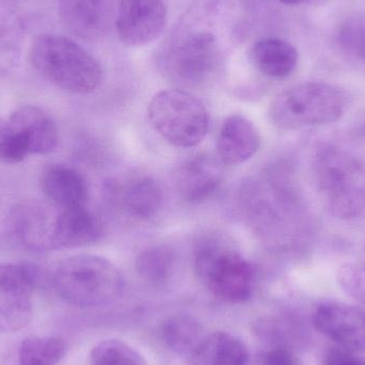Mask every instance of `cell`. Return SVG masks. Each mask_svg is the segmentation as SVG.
I'll return each mask as SVG.
<instances>
[{
  "label": "cell",
  "instance_id": "obj_11",
  "mask_svg": "<svg viewBox=\"0 0 365 365\" xmlns=\"http://www.w3.org/2000/svg\"><path fill=\"white\" fill-rule=\"evenodd\" d=\"M19 147L30 155H46L57 148L59 130L53 118L36 106H24L4 120Z\"/></svg>",
  "mask_w": 365,
  "mask_h": 365
},
{
  "label": "cell",
  "instance_id": "obj_22",
  "mask_svg": "<svg viewBox=\"0 0 365 365\" xmlns=\"http://www.w3.org/2000/svg\"><path fill=\"white\" fill-rule=\"evenodd\" d=\"M66 354L61 336H29L19 349V365H58Z\"/></svg>",
  "mask_w": 365,
  "mask_h": 365
},
{
  "label": "cell",
  "instance_id": "obj_3",
  "mask_svg": "<svg viewBox=\"0 0 365 365\" xmlns=\"http://www.w3.org/2000/svg\"><path fill=\"white\" fill-rule=\"evenodd\" d=\"M193 255L195 274L215 297L227 304H242L251 297L255 270L225 240L202 238Z\"/></svg>",
  "mask_w": 365,
  "mask_h": 365
},
{
  "label": "cell",
  "instance_id": "obj_12",
  "mask_svg": "<svg viewBox=\"0 0 365 365\" xmlns=\"http://www.w3.org/2000/svg\"><path fill=\"white\" fill-rule=\"evenodd\" d=\"M313 323L324 336L345 349L365 344V312L338 302H324L314 311Z\"/></svg>",
  "mask_w": 365,
  "mask_h": 365
},
{
  "label": "cell",
  "instance_id": "obj_18",
  "mask_svg": "<svg viewBox=\"0 0 365 365\" xmlns=\"http://www.w3.org/2000/svg\"><path fill=\"white\" fill-rule=\"evenodd\" d=\"M189 358L192 365H247L249 351L238 336L217 331L204 336Z\"/></svg>",
  "mask_w": 365,
  "mask_h": 365
},
{
  "label": "cell",
  "instance_id": "obj_15",
  "mask_svg": "<svg viewBox=\"0 0 365 365\" xmlns=\"http://www.w3.org/2000/svg\"><path fill=\"white\" fill-rule=\"evenodd\" d=\"M259 145L261 137L250 120L233 115L223 121L217 138V153L223 165L244 164L257 154Z\"/></svg>",
  "mask_w": 365,
  "mask_h": 365
},
{
  "label": "cell",
  "instance_id": "obj_14",
  "mask_svg": "<svg viewBox=\"0 0 365 365\" xmlns=\"http://www.w3.org/2000/svg\"><path fill=\"white\" fill-rule=\"evenodd\" d=\"M222 163L210 155L191 158L178 171V191L189 203H202L212 199L223 181Z\"/></svg>",
  "mask_w": 365,
  "mask_h": 365
},
{
  "label": "cell",
  "instance_id": "obj_21",
  "mask_svg": "<svg viewBox=\"0 0 365 365\" xmlns=\"http://www.w3.org/2000/svg\"><path fill=\"white\" fill-rule=\"evenodd\" d=\"M122 201L130 216L148 220L156 216L162 207L163 193L160 185L152 178H136L126 185Z\"/></svg>",
  "mask_w": 365,
  "mask_h": 365
},
{
  "label": "cell",
  "instance_id": "obj_2",
  "mask_svg": "<svg viewBox=\"0 0 365 365\" xmlns=\"http://www.w3.org/2000/svg\"><path fill=\"white\" fill-rule=\"evenodd\" d=\"M57 295L78 308H98L117 302L124 291L119 268L104 257L77 255L60 262L53 276Z\"/></svg>",
  "mask_w": 365,
  "mask_h": 365
},
{
  "label": "cell",
  "instance_id": "obj_16",
  "mask_svg": "<svg viewBox=\"0 0 365 365\" xmlns=\"http://www.w3.org/2000/svg\"><path fill=\"white\" fill-rule=\"evenodd\" d=\"M103 227L98 217L83 206L66 208L56 215L53 249L89 246L100 240Z\"/></svg>",
  "mask_w": 365,
  "mask_h": 365
},
{
  "label": "cell",
  "instance_id": "obj_7",
  "mask_svg": "<svg viewBox=\"0 0 365 365\" xmlns=\"http://www.w3.org/2000/svg\"><path fill=\"white\" fill-rule=\"evenodd\" d=\"M216 34L193 30L173 41L160 60L163 74L181 88H195L208 81L218 68L221 49Z\"/></svg>",
  "mask_w": 365,
  "mask_h": 365
},
{
  "label": "cell",
  "instance_id": "obj_30",
  "mask_svg": "<svg viewBox=\"0 0 365 365\" xmlns=\"http://www.w3.org/2000/svg\"><path fill=\"white\" fill-rule=\"evenodd\" d=\"M359 365H365V362H360V364Z\"/></svg>",
  "mask_w": 365,
  "mask_h": 365
},
{
  "label": "cell",
  "instance_id": "obj_24",
  "mask_svg": "<svg viewBox=\"0 0 365 365\" xmlns=\"http://www.w3.org/2000/svg\"><path fill=\"white\" fill-rule=\"evenodd\" d=\"M173 251L164 246H154L139 253L136 270L143 280L153 285L164 284L173 269Z\"/></svg>",
  "mask_w": 365,
  "mask_h": 365
},
{
  "label": "cell",
  "instance_id": "obj_4",
  "mask_svg": "<svg viewBox=\"0 0 365 365\" xmlns=\"http://www.w3.org/2000/svg\"><path fill=\"white\" fill-rule=\"evenodd\" d=\"M349 101L346 94L330 83L309 81L283 90L272 101L269 115L282 130L334 123L343 117Z\"/></svg>",
  "mask_w": 365,
  "mask_h": 365
},
{
  "label": "cell",
  "instance_id": "obj_10",
  "mask_svg": "<svg viewBox=\"0 0 365 365\" xmlns=\"http://www.w3.org/2000/svg\"><path fill=\"white\" fill-rule=\"evenodd\" d=\"M167 8L163 0H121L115 28L126 46L141 47L154 42L164 31Z\"/></svg>",
  "mask_w": 365,
  "mask_h": 365
},
{
  "label": "cell",
  "instance_id": "obj_6",
  "mask_svg": "<svg viewBox=\"0 0 365 365\" xmlns=\"http://www.w3.org/2000/svg\"><path fill=\"white\" fill-rule=\"evenodd\" d=\"M149 118L156 132L173 145L192 148L202 143L210 117L201 101L182 89L164 90L153 96Z\"/></svg>",
  "mask_w": 365,
  "mask_h": 365
},
{
  "label": "cell",
  "instance_id": "obj_9",
  "mask_svg": "<svg viewBox=\"0 0 365 365\" xmlns=\"http://www.w3.org/2000/svg\"><path fill=\"white\" fill-rule=\"evenodd\" d=\"M56 215L46 204L36 200L19 202L9 210L6 232L26 250L34 253L49 252L53 250Z\"/></svg>",
  "mask_w": 365,
  "mask_h": 365
},
{
  "label": "cell",
  "instance_id": "obj_17",
  "mask_svg": "<svg viewBox=\"0 0 365 365\" xmlns=\"http://www.w3.org/2000/svg\"><path fill=\"white\" fill-rule=\"evenodd\" d=\"M42 189L45 197L57 207H78L85 205L88 186L81 173L70 167H51L42 177Z\"/></svg>",
  "mask_w": 365,
  "mask_h": 365
},
{
  "label": "cell",
  "instance_id": "obj_23",
  "mask_svg": "<svg viewBox=\"0 0 365 365\" xmlns=\"http://www.w3.org/2000/svg\"><path fill=\"white\" fill-rule=\"evenodd\" d=\"M201 325L192 317H173L163 326V338L169 349L190 356L204 338Z\"/></svg>",
  "mask_w": 365,
  "mask_h": 365
},
{
  "label": "cell",
  "instance_id": "obj_13",
  "mask_svg": "<svg viewBox=\"0 0 365 365\" xmlns=\"http://www.w3.org/2000/svg\"><path fill=\"white\" fill-rule=\"evenodd\" d=\"M60 15L66 29L81 40L105 38L113 19V0H59Z\"/></svg>",
  "mask_w": 365,
  "mask_h": 365
},
{
  "label": "cell",
  "instance_id": "obj_28",
  "mask_svg": "<svg viewBox=\"0 0 365 365\" xmlns=\"http://www.w3.org/2000/svg\"><path fill=\"white\" fill-rule=\"evenodd\" d=\"M360 362L349 349L340 346L330 349L324 359V365H359Z\"/></svg>",
  "mask_w": 365,
  "mask_h": 365
},
{
  "label": "cell",
  "instance_id": "obj_27",
  "mask_svg": "<svg viewBox=\"0 0 365 365\" xmlns=\"http://www.w3.org/2000/svg\"><path fill=\"white\" fill-rule=\"evenodd\" d=\"M262 365H302L299 359L287 349H274L268 351L262 360Z\"/></svg>",
  "mask_w": 365,
  "mask_h": 365
},
{
  "label": "cell",
  "instance_id": "obj_26",
  "mask_svg": "<svg viewBox=\"0 0 365 365\" xmlns=\"http://www.w3.org/2000/svg\"><path fill=\"white\" fill-rule=\"evenodd\" d=\"M338 42L347 53L365 60V17H351L341 26Z\"/></svg>",
  "mask_w": 365,
  "mask_h": 365
},
{
  "label": "cell",
  "instance_id": "obj_8",
  "mask_svg": "<svg viewBox=\"0 0 365 365\" xmlns=\"http://www.w3.org/2000/svg\"><path fill=\"white\" fill-rule=\"evenodd\" d=\"M42 279L31 263H0V329L19 331L34 314V294Z\"/></svg>",
  "mask_w": 365,
  "mask_h": 365
},
{
  "label": "cell",
  "instance_id": "obj_19",
  "mask_svg": "<svg viewBox=\"0 0 365 365\" xmlns=\"http://www.w3.org/2000/svg\"><path fill=\"white\" fill-rule=\"evenodd\" d=\"M251 59L255 68L270 78H285L291 75L298 62L295 47L287 41L264 38L251 47Z\"/></svg>",
  "mask_w": 365,
  "mask_h": 365
},
{
  "label": "cell",
  "instance_id": "obj_25",
  "mask_svg": "<svg viewBox=\"0 0 365 365\" xmlns=\"http://www.w3.org/2000/svg\"><path fill=\"white\" fill-rule=\"evenodd\" d=\"M90 365H147V362L136 349L126 343L104 340L92 349Z\"/></svg>",
  "mask_w": 365,
  "mask_h": 365
},
{
  "label": "cell",
  "instance_id": "obj_5",
  "mask_svg": "<svg viewBox=\"0 0 365 365\" xmlns=\"http://www.w3.org/2000/svg\"><path fill=\"white\" fill-rule=\"evenodd\" d=\"M315 180L332 215L354 219L365 212V164L339 148L322 150L314 164Z\"/></svg>",
  "mask_w": 365,
  "mask_h": 365
},
{
  "label": "cell",
  "instance_id": "obj_20",
  "mask_svg": "<svg viewBox=\"0 0 365 365\" xmlns=\"http://www.w3.org/2000/svg\"><path fill=\"white\" fill-rule=\"evenodd\" d=\"M24 41V24L12 0H0V78L16 66Z\"/></svg>",
  "mask_w": 365,
  "mask_h": 365
},
{
  "label": "cell",
  "instance_id": "obj_1",
  "mask_svg": "<svg viewBox=\"0 0 365 365\" xmlns=\"http://www.w3.org/2000/svg\"><path fill=\"white\" fill-rule=\"evenodd\" d=\"M30 60L38 74L70 93H92L104 78L100 62L66 36H38L30 51Z\"/></svg>",
  "mask_w": 365,
  "mask_h": 365
},
{
  "label": "cell",
  "instance_id": "obj_29",
  "mask_svg": "<svg viewBox=\"0 0 365 365\" xmlns=\"http://www.w3.org/2000/svg\"><path fill=\"white\" fill-rule=\"evenodd\" d=\"M279 1L284 4H289V6H295V4H307L311 0H279Z\"/></svg>",
  "mask_w": 365,
  "mask_h": 365
}]
</instances>
